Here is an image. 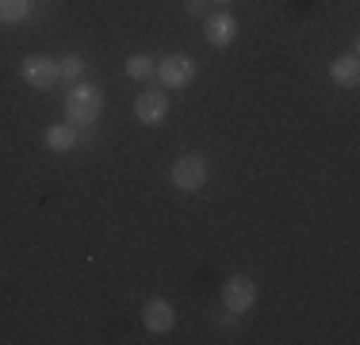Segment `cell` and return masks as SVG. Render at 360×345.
Listing matches in <instances>:
<instances>
[{
  "mask_svg": "<svg viewBox=\"0 0 360 345\" xmlns=\"http://www.w3.org/2000/svg\"><path fill=\"white\" fill-rule=\"evenodd\" d=\"M100 108H104V92L96 84H77L65 96V119L73 127H92L100 119Z\"/></svg>",
  "mask_w": 360,
  "mask_h": 345,
  "instance_id": "cell-1",
  "label": "cell"
},
{
  "mask_svg": "<svg viewBox=\"0 0 360 345\" xmlns=\"http://www.w3.org/2000/svg\"><path fill=\"white\" fill-rule=\"evenodd\" d=\"M207 158H200V153H184V158H176L173 165V184L180 188V192H200L203 184H207Z\"/></svg>",
  "mask_w": 360,
  "mask_h": 345,
  "instance_id": "cell-2",
  "label": "cell"
},
{
  "mask_svg": "<svg viewBox=\"0 0 360 345\" xmlns=\"http://www.w3.org/2000/svg\"><path fill=\"white\" fill-rule=\"evenodd\" d=\"M158 81L161 89H184L195 81V62L188 54H169L158 62Z\"/></svg>",
  "mask_w": 360,
  "mask_h": 345,
  "instance_id": "cell-3",
  "label": "cell"
},
{
  "mask_svg": "<svg viewBox=\"0 0 360 345\" xmlns=\"http://www.w3.org/2000/svg\"><path fill=\"white\" fill-rule=\"evenodd\" d=\"M257 303V288L250 276H230L226 284H222V307L234 310V315H245Z\"/></svg>",
  "mask_w": 360,
  "mask_h": 345,
  "instance_id": "cell-4",
  "label": "cell"
},
{
  "mask_svg": "<svg viewBox=\"0 0 360 345\" xmlns=\"http://www.w3.org/2000/svg\"><path fill=\"white\" fill-rule=\"evenodd\" d=\"M23 81H27L31 89H54V84L62 81V73H58L54 58L31 54V58H23Z\"/></svg>",
  "mask_w": 360,
  "mask_h": 345,
  "instance_id": "cell-5",
  "label": "cell"
},
{
  "mask_svg": "<svg viewBox=\"0 0 360 345\" xmlns=\"http://www.w3.org/2000/svg\"><path fill=\"white\" fill-rule=\"evenodd\" d=\"M134 115H139V123H146V127H158L161 119L169 115V92L165 89L139 92V100H134Z\"/></svg>",
  "mask_w": 360,
  "mask_h": 345,
  "instance_id": "cell-6",
  "label": "cell"
},
{
  "mask_svg": "<svg viewBox=\"0 0 360 345\" xmlns=\"http://www.w3.org/2000/svg\"><path fill=\"white\" fill-rule=\"evenodd\" d=\"M234 34H238V20L230 12H219V15H207V20H203V39H207L215 50L230 46Z\"/></svg>",
  "mask_w": 360,
  "mask_h": 345,
  "instance_id": "cell-7",
  "label": "cell"
},
{
  "mask_svg": "<svg viewBox=\"0 0 360 345\" xmlns=\"http://www.w3.org/2000/svg\"><path fill=\"white\" fill-rule=\"evenodd\" d=\"M142 326L150 334H169L176 326V315H173V307L165 303V299H150V303L142 307Z\"/></svg>",
  "mask_w": 360,
  "mask_h": 345,
  "instance_id": "cell-8",
  "label": "cell"
},
{
  "mask_svg": "<svg viewBox=\"0 0 360 345\" xmlns=\"http://www.w3.org/2000/svg\"><path fill=\"white\" fill-rule=\"evenodd\" d=\"M330 77H333L338 84H345V89H356V81H360V62H356V54L338 58V62L330 65Z\"/></svg>",
  "mask_w": 360,
  "mask_h": 345,
  "instance_id": "cell-9",
  "label": "cell"
},
{
  "mask_svg": "<svg viewBox=\"0 0 360 345\" xmlns=\"http://www.w3.org/2000/svg\"><path fill=\"white\" fill-rule=\"evenodd\" d=\"M46 146H50L54 153H70L73 146H77V127H73V123H54V127L46 131Z\"/></svg>",
  "mask_w": 360,
  "mask_h": 345,
  "instance_id": "cell-10",
  "label": "cell"
},
{
  "mask_svg": "<svg viewBox=\"0 0 360 345\" xmlns=\"http://www.w3.org/2000/svg\"><path fill=\"white\" fill-rule=\"evenodd\" d=\"M31 15V0H0V20L4 23H23Z\"/></svg>",
  "mask_w": 360,
  "mask_h": 345,
  "instance_id": "cell-11",
  "label": "cell"
},
{
  "mask_svg": "<svg viewBox=\"0 0 360 345\" xmlns=\"http://www.w3.org/2000/svg\"><path fill=\"white\" fill-rule=\"evenodd\" d=\"M153 69H158V62H153L150 54H131V58H127V77H134V81L153 77Z\"/></svg>",
  "mask_w": 360,
  "mask_h": 345,
  "instance_id": "cell-12",
  "label": "cell"
},
{
  "mask_svg": "<svg viewBox=\"0 0 360 345\" xmlns=\"http://www.w3.org/2000/svg\"><path fill=\"white\" fill-rule=\"evenodd\" d=\"M58 73H62L65 81H77V77L84 73V58L81 54H65L62 62H58Z\"/></svg>",
  "mask_w": 360,
  "mask_h": 345,
  "instance_id": "cell-13",
  "label": "cell"
},
{
  "mask_svg": "<svg viewBox=\"0 0 360 345\" xmlns=\"http://www.w3.org/2000/svg\"><path fill=\"white\" fill-rule=\"evenodd\" d=\"M188 12H192V15H203V12H207V0H188Z\"/></svg>",
  "mask_w": 360,
  "mask_h": 345,
  "instance_id": "cell-14",
  "label": "cell"
},
{
  "mask_svg": "<svg viewBox=\"0 0 360 345\" xmlns=\"http://www.w3.org/2000/svg\"><path fill=\"white\" fill-rule=\"evenodd\" d=\"M215 4H230V0H215Z\"/></svg>",
  "mask_w": 360,
  "mask_h": 345,
  "instance_id": "cell-15",
  "label": "cell"
}]
</instances>
